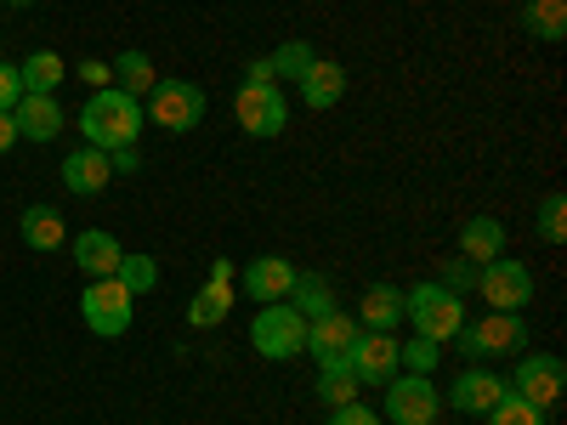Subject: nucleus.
<instances>
[{
  "label": "nucleus",
  "mask_w": 567,
  "mask_h": 425,
  "mask_svg": "<svg viewBox=\"0 0 567 425\" xmlns=\"http://www.w3.org/2000/svg\"><path fill=\"white\" fill-rule=\"evenodd\" d=\"M142 125H148V114H142L136 97H125L120 85H103V91H91V103L80 108V136H85V148H131V142L142 136Z\"/></svg>",
  "instance_id": "f257e3e1"
},
{
  "label": "nucleus",
  "mask_w": 567,
  "mask_h": 425,
  "mask_svg": "<svg viewBox=\"0 0 567 425\" xmlns=\"http://www.w3.org/2000/svg\"><path fill=\"white\" fill-rule=\"evenodd\" d=\"M403 318L414 323V335L443 346L465 329V301L454 290H443V283H414V290H403Z\"/></svg>",
  "instance_id": "f03ea898"
},
{
  "label": "nucleus",
  "mask_w": 567,
  "mask_h": 425,
  "mask_svg": "<svg viewBox=\"0 0 567 425\" xmlns=\"http://www.w3.org/2000/svg\"><path fill=\"white\" fill-rule=\"evenodd\" d=\"M454 341H460V352H465L471 363L516 357V352H528V323H523V312H488V318H477V323H465Z\"/></svg>",
  "instance_id": "7ed1b4c3"
},
{
  "label": "nucleus",
  "mask_w": 567,
  "mask_h": 425,
  "mask_svg": "<svg viewBox=\"0 0 567 425\" xmlns=\"http://www.w3.org/2000/svg\"><path fill=\"white\" fill-rule=\"evenodd\" d=\"M250 346L267 357V363H290L307 352V318L290 307V301H267L250 323Z\"/></svg>",
  "instance_id": "20e7f679"
},
{
  "label": "nucleus",
  "mask_w": 567,
  "mask_h": 425,
  "mask_svg": "<svg viewBox=\"0 0 567 425\" xmlns=\"http://www.w3.org/2000/svg\"><path fill=\"white\" fill-rule=\"evenodd\" d=\"M80 318H85L91 335L114 341V335H125L131 318H136V296L125 290L120 278H91V283H85V296H80Z\"/></svg>",
  "instance_id": "39448f33"
},
{
  "label": "nucleus",
  "mask_w": 567,
  "mask_h": 425,
  "mask_svg": "<svg viewBox=\"0 0 567 425\" xmlns=\"http://www.w3.org/2000/svg\"><path fill=\"white\" fill-rule=\"evenodd\" d=\"M233 120H239L245 136L272 142L284 125H290V103H284L278 80H245V85H239V97H233Z\"/></svg>",
  "instance_id": "423d86ee"
},
{
  "label": "nucleus",
  "mask_w": 567,
  "mask_h": 425,
  "mask_svg": "<svg viewBox=\"0 0 567 425\" xmlns=\"http://www.w3.org/2000/svg\"><path fill=\"white\" fill-rule=\"evenodd\" d=\"M505 386L523 403H534V408H556L561 386H567V363L556 352H516V369H511Z\"/></svg>",
  "instance_id": "0eeeda50"
},
{
  "label": "nucleus",
  "mask_w": 567,
  "mask_h": 425,
  "mask_svg": "<svg viewBox=\"0 0 567 425\" xmlns=\"http://www.w3.org/2000/svg\"><path fill=\"white\" fill-rule=\"evenodd\" d=\"M437 414H443V397H437V386H432V374H392L386 381V408H381V419H392V425H437Z\"/></svg>",
  "instance_id": "6e6552de"
},
{
  "label": "nucleus",
  "mask_w": 567,
  "mask_h": 425,
  "mask_svg": "<svg viewBox=\"0 0 567 425\" xmlns=\"http://www.w3.org/2000/svg\"><path fill=\"white\" fill-rule=\"evenodd\" d=\"M142 114H148L154 125H165L171 136H182V131H194L205 120V91L194 80H159L148 91V108Z\"/></svg>",
  "instance_id": "1a4fd4ad"
},
{
  "label": "nucleus",
  "mask_w": 567,
  "mask_h": 425,
  "mask_svg": "<svg viewBox=\"0 0 567 425\" xmlns=\"http://www.w3.org/2000/svg\"><path fill=\"white\" fill-rule=\"evenodd\" d=\"M477 290H483L488 312H523V307L534 301V272H528L523 261L494 256V261L477 267Z\"/></svg>",
  "instance_id": "9d476101"
},
{
  "label": "nucleus",
  "mask_w": 567,
  "mask_h": 425,
  "mask_svg": "<svg viewBox=\"0 0 567 425\" xmlns=\"http://www.w3.org/2000/svg\"><path fill=\"white\" fill-rule=\"evenodd\" d=\"M347 369L358 374V386H386L398 374V341L381 329H358V341L347 346Z\"/></svg>",
  "instance_id": "9b49d317"
},
{
  "label": "nucleus",
  "mask_w": 567,
  "mask_h": 425,
  "mask_svg": "<svg viewBox=\"0 0 567 425\" xmlns=\"http://www.w3.org/2000/svg\"><path fill=\"white\" fill-rule=\"evenodd\" d=\"M352 341H358V318L341 312V307L307 323V352H312L318 369H323V363H347V346H352Z\"/></svg>",
  "instance_id": "f8f14e48"
},
{
  "label": "nucleus",
  "mask_w": 567,
  "mask_h": 425,
  "mask_svg": "<svg viewBox=\"0 0 567 425\" xmlns=\"http://www.w3.org/2000/svg\"><path fill=\"white\" fill-rule=\"evenodd\" d=\"M511 386H505V374H494V369H483V363H471L465 374H454V386H449V408H460V414H488L499 397H505Z\"/></svg>",
  "instance_id": "ddd939ff"
},
{
  "label": "nucleus",
  "mask_w": 567,
  "mask_h": 425,
  "mask_svg": "<svg viewBox=\"0 0 567 425\" xmlns=\"http://www.w3.org/2000/svg\"><path fill=\"white\" fill-rule=\"evenodd\" d=\"M290 283H296V261H290V256H256V261H245V272H239V290H245L256 307L284 301V296H290Z\"/></svg>",
  "instance_id": "4468645a"
},
{
  "label": "nucleus",
  "mask_w": 567,
  "mask_h": 425,
  "mask_svg": "<svg viewBox=\"0 0 567 425\" xmlns=\"http://www.w3.org/2000/svg\"><path fill=\"white\" fill-rule=\"evenodd\" d=\"M109 182H114V165H109V154H103V148H74V154L63 159V187H69L74 199L103 194Z\"/></svg>",
  "instance_id": "2eb2a0df"
},
{
  "label": "nucleus",
  "mask_w": 567,
  "mask_h": 425,
  "mask_svg": "<svg viewBox=\"0 0 567 425\" xmlns=\"http://www.w3.org/2000/svg\"><path fill=\"white\" fill-rule=\"evenodd\" d=\"M12 120H18V142H58L63 136V108H58V97H18V108H12Z\"/></svg>",
  "instance_id": "dca6fc26"
},
{
  "label": "nucleus",
  "mask_w": 567,
  "mask_h": 425,
  "mask_svg": "<svg viewBox=\"0 0 567 425\" xmlns=\"http://www.w3.org/2000/svg\"><path fill=\"white\" fill-rule=\"evenodd\" d=\"M296 91H301L307 108H336L347 97V69L329 63V58H312V69L296 80Z\"/></svg>",
  "instance_id": "f3484780"
},
{
  "label": "nucleus",
  "mask_w": 567,
  "mask_h": 425,
  "mask_svg": "<svg viewBox=\"0 0 567 425\" xmlns=\"http://www.w3.org/2000/svg\"><path fill=\"white\" fill-rule=\"evenodd\" d=\"M120 239L114 232H103V227H85L80 239H74V261H80V272L85 278H114L120 272Z\"/></svg>",
  "instance_id": "a211bd4d"
},
{
  "label": "nucleus",
  "mask_w": 567,
  "mask_h": 425,
  "mask_svg": "<svg viewBox=\"0 0 567 425\" xmlns=\"http://www.w3.org/2000/svg\"><path fill=\"white\" fill-rule=\"evenodd\" d=\"M494 256H505V221H499V216H471V221L460 227V261L483 267V261H494Z\"/></svg>",
  "instance_id": "6ab92c4d"
},
{
  "label": "nucleus",
  "mask_w": 567,
  "mask_h": 425,
  "mask_svg": "<svg viewBox=\"0 0 567 425\" xmlns=\"http://www.w3.org/2000/svg\"><path fill=\"white\" fill-rule=\"evenodd\" d=\"M398 323H403V290L398 283H369L363 301H358V329H381V335H392Z\"/></svg>",
  "instance_id": "aec40b11"
},
{
  "label": "nucleus",
  "mask_w": 567,
  "mask_h": 425,
  "mask_svg": "<svg viewBox=\"0 0 567 425\" xmlns=\"http://www.w3.org/2000/svg\"><path fill=\"white\" fill-rule=\"evenodd\" d=\"M18 232H23L29 250H63L69 245V227H63V210L58 205H29L23 221H18Z\"/></svg>",
  "instance_id": "412c9836"
},
{
  "label": "nucleus",
  "mask_w": 567,
  "mask_h": 425,
  "mask_svg": "<svg viewBox=\"0 0 567 425\" xmlns=\"http://www.w3.org/2000/svg\"><path fill=\"white\" fill-rule=\"evenodd\" d=\"M63 74H69V63H63L58 52H29V58L18 63V80H23L29 97H58Z\"/></svg>",
  "instance_id": "4be33fe9"
},
{
  "label": "nucleus",
  "mask_w": 567,
  "mask_h": 425,
  "mask_svg": "<svg viewBox=\"0 0 567 425\" xmlns=\"http://www.w3.org/2000/svg\"><path fill=\"white\" fill-rule=\"evenodd\" d=\"M284 301H290L307 323L323 318V312H336V290H329L323 272H296V283H290V296H284Z\"/></svg>",
  "instance_id": "5701e85b"
},
{
  "label": "nucleus",
  "mask_w": 567,
  "mask_h": 425,
  "mask_svg": "<svg viewBox=\"0 0 567 425\" xmlns=\"http://www.w3.org/2000/svg\"><path fill=\"white\" fill-rule=\"evenodd\" d=\"M109 69H114L120 91H125V97H136V103H142V97H148V91L159 85V74H154V58H148V52H120Z\"/></svg>",
  "instance_id": "b1692460"
},
{
  "label": "nucleus",
  "mask_w": 567,
  "mask_h": 425,
  "mask_svg": "<svg viewBox=\"0 0 567 425\" xmlns=\"http://www.w3.org/2000/svg\"><path fill=\"white\" fill-rule=\"evenodd\" d=\"M523 29L556 45L567 34V0H528V7H523Z\"/></svg>",
  "instance_id": "393cba45"
},
{
  "label": "nucleus",
  "mask_w": 567,
  "mask_h": 425,
  "mask_svg": "<svg viewBox=\"0 0 567 425\" xmlns=\"http://www.w3.org/2000/svg\"><path fill=\"white\" fill-rule=\"evenodd\" d=\"M227 307H233V290H227V283H205V290L187 301V323H194V329H216V323L227 318Z\"/></svg>",
  "instance_id": "a878e982"
},
{
  "label": "nucleus",
  "mask_w": 567,
  "mask_h": 425,
  "mask_svg": "<svg viewBox=\"0 0 567 425\" xmlns=\"http://www.w3.org/2000/svg\"><path fill=\"white\" fill-rule=\"evenodd\" d=\"M318 397H323L329 408L358 403V374H352L347 363H323V369H318Z\"/></svg>",
  "instance_id": "bb28decb"
},
{
  "label": "nucleus",
  "mask_w": 567,
  "mask_h": 425,
  "mask_svg": "<svg viewBox=\"0 0 567 425\" xmlns=\"http://www.w3.org/2000/svg\"><path fill=\"white\" fill-rule=\"evenodd\" d=\"M267 69H272V80H301L312 69V45L307 40H284L278 52L267 58Z\"/></svg>",
  "instance_id": "cd10ccee"
},
{
  "label": "nucleus",
  "mask_w": 567,
  "mask_h": 425,
  "mask_svg": "<svg viewBox=\"0 0 567 425\" xmlns=\"http://www.w3.org/2000/svg\"><path fill=\"white\" fill-rule=\"evenodd\" d=\"M114 278L125 283L131 296H148L154 283H159V261H154V256H120V272H114Z\"/></svg>",
  "instance_id": "c85d7f7f"
},
{
  "label": "nucleus",
  "mask_w": 567,
  "mask_h": 425,
  "mask_svg": "<svg viewBox=\"0 0 567 425\" xmlns=\"http://www.w3.org/2000/svg\"><path fill=\"white\" fill-rule=\"evenodd\" d=\"M483 419H488V425H545V408H534V403H523L516 392H505Z\"/></svg>",
  "instance_id": "c756f323"
},
{
  "label": "nucleus",
  "mask_w": 567,
  "mask_h": 425,
  "mask_svg": "<svg viewBox=\"0 0 567 425\" xmlns=\"http://www.w3.org/2000/svg\"><path fill=\"white\" fill-rule=\"evenodd\" d=\"M437 357H443V346H437V341H425V335H414V341L398 346V369H403V374H432Z\"/></svg>",
  "instance_id": "7c9ffc66"
},
{
  "label": "nucleus",
  "mask_w": 567,
  "mask_h": 425,
  "mask_svg": "<svg viewBox=\"0 0 567 425\" xmlns=\"http://www.w3.org/2000/svg\"><path fill=\"white\" fill-rule=\"evenodd\" d=\"M539 239L545 245H561L567 239V199L561 194H545V205H539Z\"/></svg>",
  "instance_id": "2f4dec72"
},
{
  "label": "nucleus",
  "mask_w": 567,
  "mask_h": 425,
  "mask_svg": "<svg viewBox=\"0 0 567 425\" xmlns=\"http://www.w3.org/2000/svg\"><path fill=\"white\" fill-rule=\"evenodd\" d=\"M329 425H381V414L363 403H341V408H329Z\"/></svg>",
  "instance_id": "473e14b6"
},
{
  "label": "nucleus",
  "mask_w": 567,
  "mask_h": 425,
  "mask_svg": "<svg viewBox=\"0 0 567 425\" xmlns=\"http://www.w3.org/2000/svg\"><path fill=\"white\" fill-rule=\"evenodd\" d=\"M18 97H23L18 63H7V58H0V108H18Z\"/></svg>",
  "instance_id": "72a5a7b5"
},
{
  "label": "nucleus",
  "mask_w": 567,
  "mask_h": 425,
  "mask_svg": "<svg viewBox=\"0 0 567 425\" xmlns=\"http://www.w3.org/2000/svg\"><path fill=\"white\" fill-rule=\"evenodd\" d=\"M465 283H477V267H471V261H454V267H449V283H443V290H454V296H460Z\"/></svg>",
  "instance_id": "f704fd0d"
},
{
  "label": "nucleus",
  "mask_w": 567,
  "mask_h": 425,
  "mask_svg": "<svg viewBox=\"0 0 567 425\" xmlns=\"http://www.w3.org/2000/svg\"><path fill=\"white\" fill-rule=\"evenodd\" d=\"M109 165H114V176H120V170L131 176V170L142 165V154H136V142H131V148H114V154H109Z\"/></svg>",
  "instance_id": "c9c22d12"
},
{
  "label": "nucleus",
  "mask_w": 567,
  "mask_h": 425,
  "mask_svg": "<svg viewBox=\"0 0 567 425\" xmlns=\"http://www.w3.org/2000/svg\"><path fill=\"white\" fill-rule=\"evenodd\" d=\"M7 148H18V120H12V108H0V154Z\"/></svg>",
  "instance_id": "e433bc0d"
},
{
  "label": "nucleus",
  "mask_w": 567,
  "mask_h": 425,
  "mask_svg": "<svg viewBox=\"0 0 567 425\" xmlns=\"http://www.w3.org/2000/svg\"><path fill=\"white\" fill-rule=\"evenodd\" d=\"M80 80H91V85L103 91V85L114 80V69H109V63H80Z\"/></svg>",
  "instance_id": "4c0bfd02"
},
{
  "label": "nucleus",
  "mask_w": 567,
  "mask_h": 425,
  "mask_svg": "<svg viewBox=\"0 0 567 425\" xmlns=\"http://www.w3.org/2000/svg\"><path fill=\"white\" fill-rule=\"evenodd\" d=\"M7 7H34V0H7Z\"/></svg>",
  "instance_id": "58836bf2"
}]
</instances>
